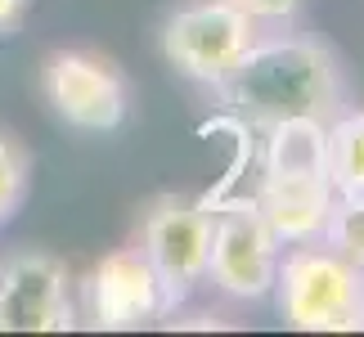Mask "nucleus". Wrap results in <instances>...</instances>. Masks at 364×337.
<instances>
[{
    "label": "nucleus",
    "mask_w": 364,
    "mask_h": 337,
    "mask_svg": "<svg viewBox=\"0 0 364 337\" xmlns=\"http://www.w3.org/2000/svg\"><path fill=\"white\" fill-rule=\"evenodd\" d=\"M225 108L257 131L279 122H333L346 104L338 59L311 36H257L216 86Z\"/></svg>",
    "instance_id": "nucleus-1"
},
{
    "label": "nucleus",
    "mask_w": 364,
    "mask_h": 337,
    "mask_svg": "<svg viewBox=\"0 0 364 337\" xmlns=\"http://www.w3.org/2000/svg\"><path fill=\"white\" fill-rule=\"evenodd\" d=\"M328 122H279L265 131L257 207L279 243H315L338 203L328 180Z\"/></svg>",
    "instance_id": "nucleus-2"
},
{
    "label": "nucleus",
    "mask_w": 364,
    "mask_h": 337,
    "mask_svg": "<svg viewBox=\"0 0 364 337\" xmlns=\"http://www.w3.org/2000/svg\"><path fill=\"white\" fill-rule=\"evenodd\" d=\"M279 315L301 333H360L364 328V270L328 243H292L274 274Z\"/></svg>",
    "instance_id": "nucleus-3"
},
{
    "label": "nucleus",
    "mask_w": 364,
    "mask_h": 337,
    "mask_svg": "<svg viewBox=\"0 0 364 337\" xmlns=\"http://www.w3.org/2000/svg\"><path fill=\"white\" fill-rule=\"evenodd\" d=\"M261 36V23L230 0H193L162 23V54L180 77L198 86H220L247 46Z\"/></svg>",
    "instance_id": "nucleus-4"
},
{
    "label": "nucleus",
    "mask_w": 364,
    "mask_h": 337,
    "mask_svg": "<svg viewBox=\"0 0 364 337\" xmlns=\"http://www.w3.org/2000/svg\"><path fill=\"white\" fill-rule=\"evenodd\" d=\"M207 247H212V207L180 193H162L144 207L139 252L162 279L171 311L207 279Z\"/></svg>",
    "instance_id": "nucleus-5"
},
{
    "label": "nucleus",
    "mask_w": 364,
    "mask_h": 337,
    "mask_svg": "<svg viewBox=\"0 0 364 337\" xmlns=\"http://www.w3.org/2000/svg\"><path fill=\"white\" fill-rule=\"evenodd\" d=\"M279 234L261 216L257 198H234L212 212V247H207V279L239 301H257L274 288L279 274Z\"/></svg>",
    "instance_id": "nucleus-6"
},
{
    "label": "nucleus",
    "mask_w": 364,
    "mask_h": 337,
    "mask_svg": "<svg viewBox=\"0 0 364 337\" xmlns=\"http://www.w3.org/2000/svg\"><path fill=\"white\" fill-rule=\"evenodd\" d=\"M77 324L68 265L50 252L0 261V333H68Z\"/></svg>",
    "instance_id": "nucleus-7"
},
{
    "label": "nucleus",
    "mask_w": 364,
    "mask_h": 337,
    "mask_svg": "<svg viewBox=\"0 0 364 337\" xmlns=\"http://www.w3.org/2000/svg\"><path fill=\"white\" fill-rule=\"evenodd\" d=\"M46 104L77 131H113L126 117V81L100 54L59 50L41 68Z\"/></svg>",
    "instance_id": "nucleus-8"
},
{
    "label": "nucleus",
    "mask_w": 364,
    "mask_h": 337,
    "mask_svg": "<svg viewBox=\"0 0 364 337\" xmlns=\"http://www.w3.org/2000/svg\"><path fill=\"white\" fill-rule=\"evenodd\" d=\"M86 315L95 328L104 333H126V328H144L153 319L171 315L162 279L153 274V265L144 261L139 247H117L86 274Z\"/></svg>",
    "instance_id": "nucleus-9"
},
{
    "label": "nucleus",
    "mask_w": 364,
    "mask_h": 337,
    "mask_svg": "<svg viewBox=\"0 0 364 337\" xmlns=\"http://www.w3.org/2000/svg\"><path fill=\"white\" fill-rule=\"evenodd\" d=\"M328 144V180L338 198H364V108L338 112L324 126Z\"/></svg>",
    "instance_id": "nucleus-10"
},
{
    "label": "nucleus",
    "mask_w": 364,
    "mask_h": 337,
    "mask_svg": "<svg viewBox=\"0 0 364 337\" xmlns=\"http://www.w3.org/2000/svg\"><path fill=\"white\" fill-rule=\"evenodd\" d=\"M319 243H328L333 252H342L351 265L364 270V198H338L333 212L319 230Z\"/></svg>",
    "instance_id": "nucleus-11"
},
{
    "label": "nucleus",
    "mask_w": 364,
    "mask_h": 337,
    "mask_svg": "<svg viewBox=\"0 0 364 337\" xmlns=\"http://www.w3.org/2000/svg\"><path fill=\"white\" fill-rule=\"evenodd\" d=\"M27 176H32V162H27L23 144L0 131V225L18 212V203L27 193Z\"/></svg>",
    "instance_id": "nucleus-12"
},
{
    "label": "nucleus",
    "mask_w": 364,
    "mask_h": 337,
    "mask_svg": "<svg viewBox=\"0 0 364 337\" xmlns=\"http://www.w3.org/2000/svg\"><path fill=\"white\" fill-rule=\"evenodd\" d=\"M230 5H239L247 18H257V23H284L297 14L301 0H230Z\"/></svg>",
    "instance_id": "nucleus-13"
},
{
    "label": "nucleus",
    "mask_w": 364,
    "mask_h": 337,
    "mask_svg": "<svg viewBox=\"0 0 364 337\" xmlns=\"http://www.w3.org/2000/svg\"><path fill=\"white\" fill-rule=\"evenodd\" d=\"M27 9H32V0H0V36H9L23 23Z\"/></svg>",
    "instance_id": "nucleus-14"
}]
</instances>
